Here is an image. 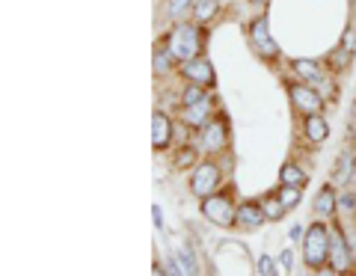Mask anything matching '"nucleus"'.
Segmentation results:
<instances>
[{
	"mask_svg": "<svg viewBox=\"0 0 356 276\" xmlns=\"http://www.w3.org/2000/svg\"><path fill=\"white\" fill-rule=\"evenodd\" d=\"M166 48H170V54L178 60V63H187L193 60L199 54V27L193 24H178L170 39H166Z\"/></svg>",
	"mask_w": 356,
	"mask_h": 276,
	"instance_id": "1",
	"label": "nucleus"
},
{
	"mask_svg": "<svg viewBox=\"0 0 356 276\" xmlns=\"http://www.w3.org/2000/svg\"><path fill=\"white\" fill-rule=\"evenodd\" d=\"M303 241H306V264L309 268H321L324 261H330V232L321 223L309 226Z\"/></svg>",
	"mask_w": 356,
	"mask_h": 276,
	"instance_id": "2",
	"label": "nucleus"
},
{
	"mask_svg": "<svg viewBox=\"0 0 356 276\" xmlns=\"http://www.w3.org/2000/svg\"><path fill=\"white\" fill-rule=\"evenodd\" d=\"M202 214L211 220V223H217V226H232L235 223V217H238V211L232 208V202H229V196H205V202H202Z\"/></svg>",
	"mask_w": 356,
	"mask_h": 276,
	"instance_id": "3",
	"label": "nucleus"
},
{
	"mask_svg": "<svg viewBox=\"0 0 356 276\" xmlns=\"http://www.w3.org/2000/svg\"><path fill=\"white\" fill-rule=\"evenodd\" d=\"M217 184H220V170L214 163H199L196 172L191 175V190L196 196H211L217 190Z\"/></svg>",
	"mask_w": 356,
	"mask_h": 276,
	"instance_id": "4",
	"label": "nucleus"
},
{
	"mask_svg": "<svg viewBox=\"0 0 356 276\" xmlns=\"http://www.w3.org/2000/svg\"><path fill=\"white\" fill-rule=\"evenodd\" d=\"M291 102H294L297 110H303L306 116L318 113V110L324 107V98H321V95L315 92V86H309V83H294V86H291Z\"/></svg>",
	"mask_w": 356,
	"mask_h": 276,
	"instance_id": "5",
	"label": "nucleus"
},
{
	"mask_svg": "<svg viewBox=\"0 0 356 276\" xmlns=\"http://www.w3.org/2000/svg\"><path fill=\"white\" fill-rule=\"evenodd\" d=\"M250 39H252V45H255V51H259L261 57H276V54H280V48H276V42L270 36V30H267V18H255L252 21Z\"/></svg>",
	"mask_w": 356,
	"mask_h": 276,
	"instance_id": "6",
	"label": "nucleus"
},
{
	"mask_svg": "<svg viewBox=\"0 0 356 276\" xmlns=\"http://www.w3.org/2000/svg\"><path fill=\"white\" fill-rule=\"evenodd\" d=\"M181 74L191 83H199V86H211V83H214V69H211V63L205 57H193V60L181 63Z\"/></svg>",
	"mask_w": 356,
	"mask_h": 276,
	"instance_id": "7",
	"label": "nucleus"
},
{
	"mask_svg": "<svg viewBox=\"0 0 356 276\" xmlns=\"http://www.w3.org/2000/svg\"><path fill=\"white\" fill-rule=\"evenodd\" d=\"M330 264L336 273H348L350 270V250L344 244L341 232H332L330 235Z\"/></svg>",
	"mask_w": 356,
	"mask_h": 276,
	"instance_id": "8",
	"label": "nucleus"
},
{
	"mask_svg": "<svg viewBox=\"0 0 356 276\" xmlns=\"http://www.w3.org/2000/svg\"><path fill=\"white\" fill-rule=\"evenodd\" d=\"M267 220L264 214V208L261 205H255V202H247V205H241L238 208V217H235V223L243 226V229H259L261 223Z\"/></svg>",
	"mask_w": 356,
	"mask_h": 276,
	"instance_id": "9",
	"label": "nucleus"
},
{
	"mask_svg": "<svg viewBox=\"0 0 356 276\" xmlns=\"http://www.w3.org/2000/svg\"><path fill=\"white\" fill-rule=\"evenodd\" d=\"M170 137H172V125L163 113H154L152 116V140H154V149H166L170 146Z\"/></svg>",
	"mask_w": 356,
	"mask_h": 276,
	"instance_id": "10",
	"label": "nucleus"
},
{
	"mask_svg": "<svg viewBox=\"0 0 356 276\" xmlns=\"http://www.w3.org/2000/svg\"><path fill=\"white\" fill-rule=\"evenodd\" d=\"M222 143H226V125H222V122H208L202 128V146L208 152H217Z\"/></svg>",
	"mask_w": 356,
	"mask_h": 276,
	"instance_id": "11",
	"label": "nucleus"
},
{
	"mask_svg": "<svg viewBox=\"0 0 356 276\" xmlns=\"http://www.w3.org/2000/svg\"><path fill=\"white\" fill-rule=\"evenodd\" d=\"M294 72L300 74V81H306L309 86H318V83H324V72L318 69L312 60H294Z\"/></svg>",
	"mask_w": 356,
	"mask_h": 276,
	"instance_id": "12",
	"label": "nucleus"
},
{
	"mask_svg": "<svg viewBox=\"0 0 356 276\" xmlns=\"http://www.w3.org/2000/svg\"><path fill=\"white\" fill-rule=\"evenodd\" d=\"M184 122L191 128H205L208 125V98L205 102H199V104L184 107Z\"/></svg>",
	"mask_w": 356,
	"mask_h": 276,
	"instance_id": "13",
	"label": "nucleus"
},
{
	"mask_svg": "<svg viewBox=\"0 0 356 276\" xmlns=\"http://www.w3.org/2000/svg\"><path fill=\"white\" fill-rule=\"evenodd\" d=\"M327 134H330V125H327L318 113H312V116L306 119V137H309L312 143H321V140H327Z\"/></svg>",
	"mask_w": 356,
	"mask_h": 276,
	"instance_id": "14",
	"label": "nucleus"
},
{
	"mask_svg": "<svg viewBox=\"0 0 356 276\" xmlns=\"http://www.w3.org/2000/svg\"><path fill=\"white\" fill-rule=\"evenodd\" d=\"M315 211L318 214H332L336 211V196H332L330 187H324V190L315 196Z\"/></svg>",
	"mask_w": 356,
	"mask_h": 276,
	"instance_id": "15",
	"label": "nucleus"
},
{
	"mask_svg": "<svg viewBox=\"0 0 356 276\" xmlns=\"http://www.w3.org/2000/svg\"><path fill=\"white\" fill-rule=\"evenodd\" d=\"M217 0H196V3H193V15H196V21H202V24H205V21H211V18H214V13H217Z\"/></svg>",
	"mask_w": 356,
	"mask_h": 276,
	"instance_id": "16",
	"label": "nucleus"
},
{
	"mask_svg": "<svg viewBox=\"0 0 356 276\" xmlns=\"http://www.w3.org/2000/svg\"><path fill=\"white\" fill-rule=\"evenodd\" d=\"M303 181H306L303 170L294 167V163H285V167H282V184H294V187H300Z\"/></svg>",
	"mask_w": 356,
	"mask_h": 276,
	"instance_id": "17",
	"label": "nucleus"
},
{
	"mask_svg": "<svg viewBox=\"0 0 356 276\" xmlns=\"http://www.w3.org/2000/svg\"><path fill=\"white\" fill-rule=\"evenodd\" d=\"M172 54H170V48H166V45H161L158 51H154V69H158V72H170V65H172Z\"/></svg>",
	"mask_w": 356,
	"mask_h": 276,
	"instance_id": "18",
	"label": "nucleus"
},
{
	"mask_svg": "<svg viewBox=\"0 0 356 276\" xmlns=\"http://www.w3.org/2000/svg\"><path fill=\"white\" fill-rule=\"evenodd\" d=\"M191 6H193V0H166V15H170V18H181Z\"/></svg>",
	"mask_w": 356,
	"mask_h": 276,
	"instance_id": "19",
	"label": "nucleus"
},
{
	"mask_svg": "<svg viewBox=\"0 0 356 276\" xmlns=\"http://www.w3.org/2000/svg\"><path fill=\"white\" fill-rule=\"evenodd\" d=\"M280 202H282L285 208L297 205V202H300V187H294V184H282V190H280Z\"/></svg>",
	"mask_w": 356,
	"mask_h": 276,
	"instance_id": "20",
	"label": "nucleus"
},
{
	"mask_svg": "<svg viewBox=\"0 0 356 276\" xmlns=\"http://www.w3.org/2000/svg\"><path fill=\"white\" fill-rule=\"evenodd\" d=\"M178 259H181V264H184V270H187V276H199V268H196V259H193V252L187 250V247H181L178 250Z\"/></svg>",
	"mask_w": 356,
	"mask_h": 276,
	"instance_id": "21",
	"label": "nucleus"
},
{
	"mask_svg": "<svg viewBox=\"0 0 356 276\" xmlns=\"http://www.w3.org/2000/svg\"><path fill=\"white\" fill-rule=\"evenodd\" d=\"M199 102H205V92H202V86L199 83H191L184 90V107H191V104H199Z\"/></svg>",
	"mask_w": 356,
	"mask_h": 276,
	"instance_id": "22",
	"label": "nucleus"
},
{
	"mask_svg": "<svg viewBox=\"0 0 356 276\" xmlns=\"http://www.w3.org/2000/svg\"><path fill=\"white\" fill-rule=\"evenodd\" d=\"M353 154H344V158L339 161V170H336V181L341 184V181H348L350 179V167H353Z\"/></svg>",
	"mask_w": 356,
	"mask_h": 276,
	"instance_id": "23",
	"label": "nucleus"
},
{
	"mask_svg": "<svg viewBox=\"0 0 356 276\" xmlns=\"http://www.w3.org/2000/svg\"><path fill=\"white\" fill-rule=\"evenodd\" d=\"M196 161V152L193 149H181V152H178L175 154V167L178 170H184V167H191V163Z\"/></svg>",
	"mask_w": 356,
	"mask_h": 276,
	"instance_id": "24",
	"label": "nucleus"
},
{
	"mask_svg": "<svg viewBox=\"0 0 356 276\" xmlns=\"http://www.w3.org/2000/svg\"><path fill=\"white\" fill-rule=\"evenodd\" d=\"M259 273H261V276H276V264H273L270 256H261V259H259Z\"/></svg>",
	"mask_w": 356,
	"mask_h": 276,
	"instance_id": "25",
	"label": "nucleus"
},
{
	"mask_svg": "<svg viewBox=\"0 0 356 276\" xmlns=\"http://www.w3.org/2000/svg\"><path fill=\"white\" fill-rule=\"evenodd\" d=\"M282 211H285V205H282V202H267V205H264V214H267V217H273V220H280Z\"/></svg>",
	"mask_w": 356,
	"mask_h": 276,
	"instance_id": "26",
	"label": "nucleus"
},
{
	"mask_svg": "<svg viewBox=\"0 0 356 276\" xmlns=\"http://www.w3.org/2000/svg\"><path fill=\"white\" fill-rule=\"evenodd\" d=\"M341 48L348 51V54L356 51V33H353V30H348V36H344V45H341Z\"/></svg>",
	"mask_w": 356,
	"mask_h": 276,
	"instance_id": "27",
	"label": "nucleus"
},
{
	"mask_svg": "<svg viewBox=\"0 0 356 276\" xmlns=\"http://www.w3.org/2000/svg\"><path fill=\"white\" fill-rule=\"evenodd\" d=\"M341 208H350V211L356 208V200H353L350 193H344V196H341Z\"/></svg>",
	"mask_w": 356,
	"mask_h": 276,
	"instance_id": "28",
	"label": "nucleus"
},
{
	"mask_svg": "<svg viewBox=\"0 0 356 276\" xmlns=\"http://www.w3.org/2000/svg\"><path fill=\"white\" fill-rule=\"evenodd\" d=\"M291 264H294V261H291V252L285 250V252H282V268H285V270H291Z\"/></svg>",
	"mask_w": 356,
	"mask_h": 276,
	"instance_id": "29",
	"label": "nucleus"
},
{
	"mask_svg": "<svg viewBox=\"0 0 356 276\" xmlns=\"http://www.w3.org/2000/svg\"><path fill=\"white\" fill-rule=\"evenodd\" d=\"M291 238H294V241H297V238H303V229L294 226V229H291Z\"/></svg>",
	"mask_w": 356,
	"mask_h": 276,
	"instance_id": "30",
	"label": "nucleus"
},
{
	"mask_svg": "<svg viewBox=\"0 0 356 276\" xmlns=\"http://www.w3.org/2000/svg\"><path fill=\"white\" fill-rule=\"evenodd\" d=\"M170 276H184V273H181V268H178V264H172V268H170Z\"/></svg>",
	"mask_w": 356,
	"mask_h": 276,
	"instance_id": "31",
	"label": "nucleus"
},
{
	"mask_svg": "<svg viewBox=\"0 0 356 276\" xmlns=\"http://www.w3.org/2000/svg\"><path fill=\"white\" fill-rule=\"evenodd\" d=\"M152 276H163V270H158V268H154V270H152Z\"/></svg>",
	"mask_w": 356,
	"mask_h": 276,
	"instance_id": "32",
	"label": "nucleus"
},
{
	"mask_svg": "<svg viewBox=\"0 0 356 276\" xmlns=\"http://www.w3.org/2000/svg\"><path fill=\"white\" fill-rule=\"evenodd\" d=\"M252 3H264V0H252Z\"/></svg>",
	"mask_w": 356,
	"mask_h": 276,
	"instance_id": "33",
	"label": "nucleus"
},
{
	"mask_svg": "<svg viewBox=\"0 0 356 276\" xmlns=\"http://www.w3.org/2000/svg\"><path fill=\"white\" fill-rule=\"evenodd\" d=\"M324 276H327V273H324Z\"/></svg>",
	"mask_w": 356,
	"mask_h": 276,
	"instance_id": "34",
	"label": "nucleus"
}]
</instances>
